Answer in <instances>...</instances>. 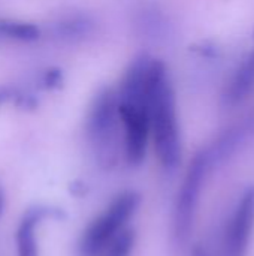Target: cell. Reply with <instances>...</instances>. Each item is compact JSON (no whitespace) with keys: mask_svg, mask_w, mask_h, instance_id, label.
<instances>
[{"mask_svg":"<svg viewBox=\"0 0 254 256\" xmlns=\"http://www.w3.org/2000/svg\"><path fill=\"white\" fill-rule=\"evenodd\" d=\"M156 154L160 165L172 171L181 162V135L177 117L175 92L162 60L154 58L145 102Z\"/></svg>","mask_w":254,"mask_h":256,"instance_id":"6da1fadb","label":"cell"},{"mask_svg":"<svg viewBox=\"0 0 254 256\" xmlns=\"http://www.w3.org/2000/svg\"><path fill=\"white\" fill-rule=\"evenodd\" d=\"M120 112L118 96L112 88H102L93 98L87 114V135L91 147L105 168L117 164L120 148Z\"/></svg>","mask_w":254,"mask_h":256,"instance_id":"7a4b0ae2","label":"cell"},{"mask_svg":"<svg viewBox=\"0 0 254 256\" xmlns=\"http://www.w3.org/2000/svg\"><path fill=\"white\" fill-rule=\"evenodd\" d=\"M139 202V195L132 190H126L115 196L108 208L82 232L79 238V255H99L105 246L126 228V224L136 213Z\"/></svg>","mask_w":254,"mask_h":256,"instance_id":"3957f363","label":"cell"},{"mask_svg":"<svg viewBox=\"0 0 254 256\" xmlns=\"http://www.w3.org/2000/svg\"><path fill=\"white\" fill-rule=\"evenodd\" d=\"M211 166L207 150L199 152L190 162L181 188L177 195L174 210V236L178 243L189 240L193 230L199 196L207 178V172Z\"/></svg>","mask_w":254,"mask_h":256,"instance_id":"277c9868","label":"cell"},{"mask_svg":"<svg viewBox=\"0 0 254 256\" xmlns=\"http://www.w3.org/2000/svg\"><path fill=\"white\" fill-rule=\"evenodd\" d=\"M254 230V186H249L234 208L223 242V256H246Z\"/></svg>","mask_w":254,"mask_h":256,"instance_id":"5b68a950","label":"cell"},{"mask_svg":"<svg viewBox=\"0 0 254 256\" xmlns=\"http://www.w3.org/2000/svg\"><path fill=\"white\" fill-rule=\"evenodd\" d=\"M118 112L124 128V152L132 166L144 162L150 138V117L147 108L118 102Z\"/></svg>","mask_w":254,"mask_h":256,"instance_id":"8992f818","label":"cell"},{"mask_svg":"<svg viewBox=\"0 0 254 256\" xmlns=\"http://www.w3.org/2000/svg\"><path fill=\"white\" fill-rule=\"evenodd\" d=\"M153 60L154 58L145 52L136 56L132 60V63L129 64L124 74L120 90L117 92L120 104H129V105L147 108L145 102H147V90H148Z\"/></svg>","mask_w":254,"mask_h":256,"instance_id":"52a82bcc","label":"cell"},{"mask_svg":"<svg viewBox=\"0 0 254 256\" xmlns=\"http://www.w3.org/2000/svg\"><path fill=\"white\" fill-rule=\"evenodd\" d=\"M254 136V110L241 122L231 126L228 130H225L214 146L207 150L210 156V162L213 164H222L231 159L243 146H246Z\"/></svg>","mask_w":254,"mask_h":256,"instance_id":"ba28073f","label":"cell"},{"mask_svg":"<svg viewBox=\"0 0 254 256\" xmlns=\"http://www.w3.org/2000/svg\"><path fill=\"white\" fill-rule=\"evenodd\" d=\"M60 218V213L48 207H34L27 210L22 216L16 230V256H39L36 230L37 226L49 218Z\"/></svg>","mask_w":254,"mask_h":256,"instance_id":"9c48e42d","label":"cell"},{"mask_svg":"<svg viewBox=\"0 0 254 256\" xmlns=\"http://www.w3.org/2000/svg\"><path fill=\"white\" fill-rule=\"evenodd\" d=\"M254 92V51L238 66V69L231 76L225 92L223 105L234 108L243 104L247 96Z\"/></svg>","mask_w":254,"mask_h":256,"instance_id":"30bf717a","label":"cell"},{"mask_svg":"<svg viewBox=\"0 0 254 256\" xmlns=\"http://www.w3.org/2000/svg\"><path fill=\"white\" fill-rule=\"evenodd\" d=\"M93 30L94 21L90 16L81 14L67 15L58 20L52 27L54 34L61 40H79L91 34Z\"/></svg>","mask_w":254,"mask_h":256,"instance_id":"8fae6325","label":"cell"},{"mask_svg":"<svg viewBox=\"0 0 254 256\" xmlns=\"http://www.w3.org/2000/svg\"><path fill=\"white\" fill-rule=\"evenodd\" d=\"M0 38L19 42H33L40 38V30L31 22L0 20Z\"/></svg>","mask_w":254,"mask_h":256,"instance_id":"7c38bea8","label":"cell"},{"mask_svg":"<svg viewBox=\"0 0 254 256\" xmlns=\"http://www.w3.org/2000/svg\"><path fill=\"white\" fill-rule=\"evenodd\" d=\"M135 248V232L132 230H123L115 236L105 249L97 256H130Z\"/></svg>","mask_w":254,"mask_h":256,"instance_id":"4fadbf2b","label":"cell"},{"mask_svg":"<svg viewBox=\"0 0 254 256\" xmlns=\"http://www.w3.org/2000/svg\"><path fill=\"white\" fill-rule=\"evenodd\" d=\"M40 86L45 90H58L63 86V72L60 68L51 66L40 75Z\"/></svg>","mask_w":254,"mask_h":256,"instance_id":"5bb4252c","label":"cell"},{"mask_svg":"<svg viewBox=\"0 0 254 256\" xmlns=\"http://www.w3.org/2000/svg\"><path fill=\"white\" fill-rule=\"evenodd\" d=\"M15 105L21 110H25V111H31L34 108H37V98L31 93H24V92H18L16 98H15Z\"/></svg>","mask_w":254,"mask_h":256,"instance_id":"9a60e30c","label":"cell"},{"mask_svg":"<svg viewBox=\"0 0 254 256\" xmlns=\"http://www.w3.org/2000/svg\"><path fill=\"white\" fill-rule=\"evenodd\" d=\"M18 88L10 87V86H0V105H4L9 100H15L18 94Z\"/></svg>","mask_w":254,"mask_h":256,"instance_id":"2e32d148","label":"cell"},{"mask_svg":"<svg viewBox=\"0 0 254 256\" xmlns=\"http://www.w3.org/2000/svg\"><path fill=\"white\" fill-rule=\"evenodd\" d=\"M3 210H4V194L0 188V216L3 214Z\"/></svg>","mask_w":254,"mask_h":256,"instance_id":"e0dca14e","label":"cell"},{"mask_svg":"<svg viewBox=\"0 0 254 256\" xmlns=\"http://www.w3.org/2000/svg\"><path fill=\"white\" fill-rule=\"evenodd\" d=\"M192 256H210V255H208L205 250H202V249H196V250H195V254H193Z\"/></svg>","mask_w":254,"mask_h":256,"instance_id":"ac0fdd59","label":"cell"}]
</instances>
